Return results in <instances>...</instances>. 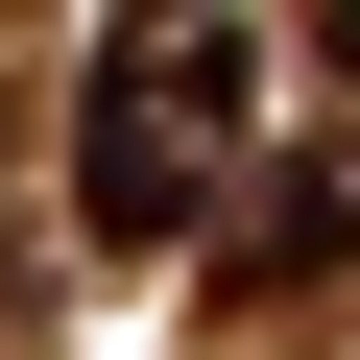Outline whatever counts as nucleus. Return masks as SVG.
<instances>
[{"label": "nucleus", "mask_w": 360, "mask_h": 360, "mask_svg": "<svg viewBox=\"0 0 360 360\" xmlns=\"http://www.w3.org/2000/svg\"><path fill=\"white\" fill-rule=\"evenodd\" d=\"M264 120V49L217 25V0H120L96 25V96H72V217L96 240H193L217 217V168Z\"/></svg>", "instance_id": "1"}, {"label": "nucleus", "mask_w": 360, "mask_h": 360, "mask_svg": "<svg viewBox=\"0 0 360 360\" xmlns=\"http://www.w3.org/2000/svg\"><path fill=\"white\" fill-rule=\"evenodd\" d=\"M336 264H360V144H288L240 217V288H336Z\"/></svg>", "instance_id": "2"}]
</instances>
